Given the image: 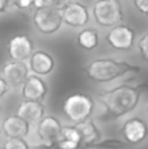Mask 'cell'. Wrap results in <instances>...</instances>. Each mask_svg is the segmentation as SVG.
Here are the masks:
<instances>
[{"label": "cell", "mask_w": 148, "mask_h": 149, "mask_svg": "<svg viewBox=\"0 0 148 149\" xmlns=\"http://www.w3.org/2000/svg\"><path fill=\"white\" fill-rule=\"evenodd\" d=\"M122 134L127 144H139L147 137V124L140 118H131L125 122L122 127Z\"/></svg>", "instance_id": "11"}, {"label": "cell", "mask_w": 148, "mask_h": 149, "mask_svg": "<svg viewBox=\"0 0 148 149\" xmlns=\"http://www.w3.org/2000/svg\"><path fill=\"white\" fill-rule=\"evenodd\" d=\"M29 68L38 76H47L54 70V59L46 51H33L29 58Z\"/></svg>", "instance_id": "15"}, {"label": "cell", "mask_w": 148, "mask_h": 149, "mask_svg": "<svg viewBox=\"0 0 148 149\" xmlns=\"http://www.w3.org/2000/svg\"><path fill=\"white\" fill-rule=\"evenodd\" d=\"M3 149H30V147L22 137H12L5 143Z\"/></svg>", "instance_id": "20"}, {"label": "cell", "mask_w": 148, "mask_h": 149, "mask_svg": "<svg viewBox=\"0 0 148 149\" xmlns=\"http://www.w3.org/2000/svg\"><path fill=\"white\" fill-rule=\"evenodd\" d=\"M62 17L63 22L71 28H81L88 24L89 13L85 5L72 0L62 9Z\"/></svg>", "instance_id": "8"}, {"label": "cell", "mask_w": 148, "mask_h": 149, "mask_svg": "<svg viewBox=\"0 0 148 149\" xmlns=\"http://www.w3.org/2000/svg\"><path fill=\"white\" fill-rule=\"evenodd\" d=\"M9 1H12L15 7H17L21 10H26L33 7V0H9Z\"/></svg>", "instance_id": "23"}, {"label": "cell", "mask_w": 148, "mask_h": 149, "mask_svg": "<svg viewBox=\"0 0 148 149\" xmlns=\"http://www.w3.org/2000/svg\"><path fill=\"white\" fill-rule=\"evenodd\" d=\"M9 90V86H8L7 81L4 80V77L0 76V98L4 97L5 94H7V92Z\"/></svg>", "instance_id": "25"}, {"label": "cell", "mask_w": 148, "mask_h": 149, "mask_svg": "<svg viewBox=\"0 0 148 149\" xmlns=\"http://www.w3.org/2000/svg\"><path fill=\"white\" fill-rule=\"evenodd\" d=\"M71 1H72V0H46V4L50 5V7H52V8H55V9L62 10L63 8H64L67 4H70Z\"/></svg>", "instance_id": "22"}, {"label": "cell", "mask_w": 148, "mask_h": 149, "mask_svg": "<svg viewBox=\"0 0 148 149\" xmlns=\"http://www.w3.org/2000/svg\"><path fill=\"white\" fill-rule=\"evenodd\" d=\"M0 132H1V130H0Z\"/></svg>", "instance_id": "29"}, {"label": "cell", "mask_w": 148, "mask_h": 149, "mask_svg": "<svg viewBox=\"0 0 148 149\" xmlns=\"http://www.w3.org/2000/svg\"><path fill=\"white\" fill-rule=\"evenodd\" d=\"M77 43L81 49L91 51L98 45V33L94 29H84L77 36Z\"/></svg>", "instance_id": "18"}, {"label": "cell", "mask_w": 148, "mask_h": 149, "mask_svg": "<svg viewBox=\"0 0 148 149\" xmlns=\"http://www.w3.org/2000/svg\"><path fill=\"white\" fill-rule=\"evenodd\" d=\"M33 42L25 34H18L10 38L8 43V52L12 60L26 62L33 52Z\"/></svg>", "instance_id": "9"}, {"label": "cell", "mask_w": 148, "mask_h": 149, "mask_svg": "<svg viewBox=\"0 0 148 149\" xmlns=\"http://www.w3.org/2000/svg\"><path fill=\"white\" fill-rule=\"evenodd\" d=\"M139 52L144 60H148V33H146L140 39H139Z\"/></svg>", "instance_id": "21"}, {"label": "cell", "mask_w": 148, "mask_h": 149, "mask_svg": "<svg viewBox=\"0 0 148 149\" xmlns=\"http://www.w3.org/2000/svg\"><path fill=\"white\" fill-rule=\"evenodd\" d=\"M140 93V88L130 85H121L104 92L100 95V102L105 107L108 114L106 118H119L125 114L131 113L138 106Z\"/></svg>", "instance_id": "1"}, {"label": "cell", "mask_w": 148, "mask_h": 149, "mask_svg": "<svg viewBox=\"0 0 148 149\" xmlns=\"http://www.w3.org/2000/svg\"><path fill=\"white\" fill-rule=\"evenodd\" d=\"M147 113H148V106H147Z\"/></svg>", "instance_id": "28"}, {"label": "cell", "mask_w": 148, "mask_h": 149, "mask_svg": "<svg viewBox=\"0 0 148 149\" xmlns=\"http://www.w3.org/2000/svg\"><path fill=\"white\" fill-rule=\"evenodd\" d=\"M136 9L143 15H148V0H134Z\"/></svg>", "instance_id": "24"}, {"label": "cell", "mask_w": 148, "mask_h": 149, "mask_svg": "<svg viewBox=\"0 0 148 149\" xmlns=\"http://www.w3.org/2000/svg\"><path fill=\"white\" fill-rule=\"evenodd\" d=\"M1 128L3 134L8 139H12V137H22L24 139L25 136H28L29 131H30V124L18 115H12L7 116L3 120Z\"/></svg>", "instance_id": "16"}, {"label": "cell", "mask_w": 148, "mask_h": 149, "mask_svg": "<svg viewBox=\"0 0 148 149\" xmlns=\"http://www.w3.org/2000/svg\"><path fill=\"white\" fill-rule=\"evenodd\" d=\"M75 127L80 134L81 145L85 149L93 148V145L101 139V134H100L97 126L93 120H89V118L79 122V123H75Z\"/></svg>", "instance_id": "17"}, {"label": "cell", "mask_w": 148, "mask_h": 149, "mask_svg": "<svg viewBox=\"0 0 148 149\" xmlns=\"http://www.w3.org/2000/svg\"><path fill=\"white\" fill-rule=\"evenodd\" d=\"M33 22L37 30L42 34H54L60 29L63 24L62 10L55 9L50 5H43L41 8H36L33 15Z\"/></svg>", "instance_id": "5"}, {"label": "cell", "mask_w": 148, "mask_h": 149, "mask_svg": "<svg viewBox=\"0 0 148 149\" xmlns=\"http://www.w3.org/2000/svg\"><path fill=\"white\" fill-rule=\"evenodd\" d=\"M60 130L62 124L55 116H43L37 123V135L42 144H52Z\"/></svg>", "instance_id": "12"}, {"label": "cell", "mask_w": 148, "mask_h": 149, "mask_svg": "<svg viewBox=\"0 0 148 149\" xmlns=\"http://www.w3.org/2000/svg\"><path fill=\"white\" fill-rule=\"evenodd\" d=\"M52 144L59 149H85L81 145L80 134L75 126H62V130Z\"/></svg>", "instance_id": "14"}, {"label": "cell", "mask_w": 148, "mask_h": 149, "mask_svg": "<svg viewBox=\"0 0 148 149\" xmlns=\"http://www.w3.org/2000/svg\"><path fill=\"white\" fill-rule=\"evenodd\" d=\"M106 39L113 49L118 51H127L134 46L135 31L127 25H114L108 33Z\"/></svg>", "instance_id": "6"}, {"label": "cell", "mask_w": 148, "mask_h": 149, "mask_svg": "<svg viewBox=\"0 0 148 149\" xmlns=\"http://www.w3.org/2000/svg\"><path fill=\"white\" fill-rule=\"evenodd\" d=\"M20 118L26 120L29 124H37L45 116V106L41 101H22L17 107V114Z\"/></svg>", "instance_id": "13"}, {"label": "cell", "mask_w": 148, "mask_h": 149, "mask_svg": "<svg viewBox=\"0 0 148 149\" xmlns=\"http://www.w3.org/2000/svg\"><path fill=\"white\" fill-rule=\"evenodd\" d=\"M46 5V0H33V7L34 8H41Z\"/></svg>", "instance_id": "27"}, {"label": "cell", "mask_w": 148, "mask_h": 149, "mask_svg": "<svg viewBox=\"0 0 148 149\" xmlns=\"http://www.w3.org/2000/svg\"><path fill=\"white\" fill-rule=\"evenodd\" d=\"M88 77L93 82L104 84L109 82L126 73H139L140 70L136 65H133L127 62H118V60L104 58V59H96L85 68Z\"/></svg>", "instance_id": "2"}, {"label": "cell", "mask_w": 148, "mask_h": 149, "mask_svg": "<svg viewBox=\"0 0 148 149\" xmlns=\"http://www.w3.org/2000/svg\"><path fill=\"white\" fill-rule=\"evenodd\" d=\"M127 147V143L122 141L119 139H100L96 144L93 145V148L97 149H123Z\"/></svg>", "instance_id": "19"}, {"label": "cell", "mask_w": 148, "mask_h": 149, "mask_svg": "<svg viewBox=\"0 0 148 149\" xmlns=\"http://www.w3.org/2000/svg\"><path fill=\"white\" fill-rule=\"evenodd\" d=\"M24 100L28 101H42L47 94V85L41 76L29 74L24 84L21 85Z\"/></svg>", "instance_id": "10"}, {"label": "cell", "mask_w": 148, "mask_h": 149, "mask_svg": "<svg viewBox=\"0 0 148 149\" xmlns=\"http://www.w3.org/2000/svg\"><path fill=\"white\" fill-rule=\"evenodd\" d=\"M1 76L4 77L9 88L18 89L29 76V67L25 64V62L10 60L3 65Z\"/></svg>", "instance_id": "7"}, {"label": "cell", "mask_w": 148, "mask_h": 149, "mask_svg": "<svg viewBox=\"0 0 148 149\" xmlns=\"http://www.w3.org/2000/svg\"><path fill=\"white\" fill-rule=\"evenodd\" d=\"M9 0H0V13L1 12H5V9L8 8V5H9Z\"/></svg>", "instance_id": "26"}, {"label": "cell", "mask_w": 148, "mask_h": 149, "mask_svg": "<svg viewBox=\"0 0 148 149\" xmlns=\"http://www.w3.org/2000/svg\"><path fill=\"white\" fill-rule=\"evenodd\" d=\"M0 149H1V148H0Z\"/></svg>", "instance_id": "30"}, {"label": "cell", "mask_w": 148, "mask_h": 149, "mask_svg": "<svg viewBox=\"0 0 148 149\" xmlns=\"http://www.w3.org/2000/svg\"><path fill=\"white\" fill-rule=\"evenodd\" d=\"M94 109V101L88 94L75 93L66 98L63 103V113L68 120L73 123H79L85 120L92 115Z\"/></svg>", "instance_id": "3"}, {"label": "cell", "mask_w": 148, "mask_h": 149, "mask_svg": "<svg viewBox=\"0 0 148 149\" xmlns=\"http://www.w3.org/2000/svg\"><path fill=\"white\" fill-rule=\"evenodd\" d=\"M93 17L101 26H114L123 20L119 0H97L93 5Z\"/></svg>", "instance_id": "4"}]
</instances>
